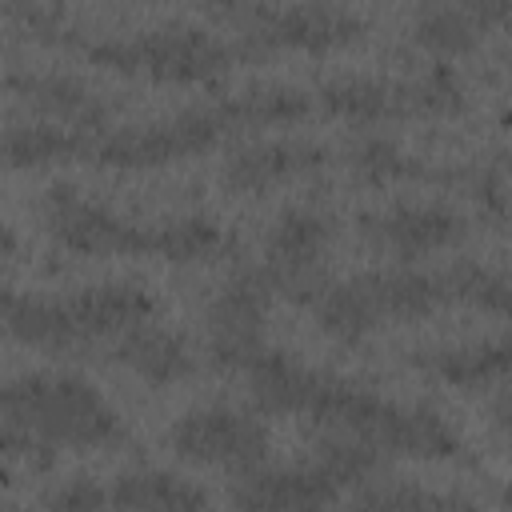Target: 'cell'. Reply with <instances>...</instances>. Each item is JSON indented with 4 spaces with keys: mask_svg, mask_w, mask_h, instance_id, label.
<instances>
[{
    "mask_svg": "<svg viewBox=\"0 0 512 512\" xmlns=\"http://www.w3.org/2000/svg\"><path fill=\"white\" fill-rule=\"evenodd\" d=\"M4 424L20 428L44 444L100 448L120 436L116 412L72 376H20L4 388Z\"/></svg>",
    "mask_w": 512,
    "mask_h": 512,
    "instance_id": "6da1fadb",
    "label": "cell"
},
{
    "mask_svg": "<svg viewBox=\"0 0 512 512\" xmlns=\"http://www.w3.org/2000/svg\"><path fill=\"white\" fill-rule=\"evenodd\" d=\"M152 312V296L136 284H104L76 292L68 300H8L12 336L40 348H68L76 340L108 336L120 328L144 324Z\"/></svg>",
    "mask_w": 512,
    "mask_h": 512,
    "instance_id": "7a4b0ae2",
    "label": "cell"
},
{
    "mask_svg": "<svg viewBox=\"0 0 512 512\" xmlns=\"http://www.w3.org/2000/svg\"><path fill=\"white\" fill-rule=\"evenodd\" d=\"M92 56L108 68L120 72H152L160 80H208L228 64V52L192 28H168V32H152L140 40H112L92 48Z\"/></svg>",
    "mask_w": 512,
    "mask_h": 512,
    "instance_id": "3957f363",
    "label": "cell"
},
{
    "mask_svg": "<svg viewBox=\"0 0 512 512\" xmlns=\"http://www.w3.org/2000/svg\"><path fill=\"white\" fill-rule=\"evenodd\" d=\"M264 444H268L264 428L240 412H228V408L188 412L172 428V448L184 460L224 464V468H240V472H252L264 460Z\"/></svg>",
    "mask_w": 512,
    "mask_h": 512,
    "instance_id": "277c9868",
    "label": "cell"
},
{
    "mask_svg": "<svg viewBox=\"0 0 512 512\" xmlns=\"http://www.w3.org/2000/svg\"><path fill=\"white\" fill-rule=\"evenodd\" d=\"M224 116H208V112H192L180 116L172 124H152L140 132H112L104 140H96L88 152L100 164H120V168H144V164H168L192 152H204L216 144Z\"/></svg>",
    "mask_w": 512,
    "mask_h": 512,
    "instance_id": "5b68a950",
    "label": "cell"
},
{
    "mask_svg": "<svg viewBox=\"0 0 512 512\" xmlns=\"http://www.w3.org/2000/svg\"><path fill=\"white\" fill-rule=\"evenodd\" d=\"M268 308V284L264 276H240L220 292L212 304V352L220 364H240L248 368L264 348H260V320Z\"/></svg>",
    "mask_w": 512,
    "mask_h": 512,
    "instance_id": "8992f818",
    "label": "cell"
},
{
    "mask_svg": "<svg viewBox=\"0 0 512 512\" xmlns=\"http://www.w3.org/2000/svg\"><path fill=\"white\" fill-rule=\"evenodd\" d=\"M52 232L64 248L88 252V256L148 252V232L144 228H132V224L108 216L104 208H92V204L76 200L68 188H56V196H52Z\"/></svg>",
    "mask_w": 512,
    "mask_h": 512,
    "instance_id": "52a82bcc",
    "label": "cell"
},
{
    "mask_svg": "<svg viewBox=\"0 0 512 512\" xmlns=\"http://www.w3.org/2000/svg\"><path fill=\"white\" fill-rule=\"evenodd\" d=\"M460 216L448 208H432V204H408L396 208L388 216L376 220V236L396 248L400 256H420V252H436L448 248L460 236Z\"/></svg>",
    "mask_w": 512,
    "mask_h": 512,
    "instance_id": "ba28073f",
    "label": "cell"
},
{
    "mask_svg": "<svg viewBox=\"0 0 512 512\" xmlns=\"http://www.w3.org/2000/svg\"><path fill=\"white\" fill-rule=\"evenodd\" d=\"M336 480L328 476L324 464L316 468H292V472H256L244 480V488L236 492L240 504H256V508H312L336 496Z\"/></svg>",
    "mask_w": 512,
    "mask_h": 512,
    "instance_id": "9c48e42d",
    "label": "cell"
},
{
    "mask_svg": "<svg viewBox=\"0 0 512 512\" xmlns=\"http://www.w3.org/2000/svg\"><path fill=\"white\" fill-rule=\"evenodd\" d=\"M264 40L272 44H292V48H308V52H324L332 44H348L360 36V24L328 4H300L284 16H276L264 32Z\"/></svg>",
    "mask_w": 512,
    "mask_h": 512,
    "instance_id": "30bf717a",
    "label": "cell"
},
{
    "mask_svg": "<svg viewBox=\"0 0 512 512\" xmlns=\"http://www.w3.org/2000/svg\"><path fill=\"white\" fill-rule=\"evenodd\" d=\"M248 376H252L256 404L268 412H308L320 392V376L288 364L284 356H276L268 348L248 364Z\"/></svg>",
    "mask_w": 512,
    "mask_h": 512,
    "instance_id": "8fae6325",
    "label": "cell"
},
{
    "mask_svg": "<svg viewBox=\"0 0 512 512\" xmlns=\"http://www.w3.org/2000/svg\"><path fill=\"white\" fill-rule=\"evenodd\" d=\"M324 152L312 148V144H260V148H248L240 152L228 168H224V180L236 188V192H260L276 180H288L312 164H320Z\"/></svg>",
    "mask_w": 512,
    "mask_h": 512,
    "instance_id": "7c38bea8",
    "label": "cell"
},
{
    "mask_svg": "<svg viewBox=\"0 0 512 512\" xmlns=\"http://www.w3.org/2000/svg\"><path fill=\"white\" fill-rule=\"evenodd\" d=\"M120 360L152 384H172L192 372V356L180 344V336H172L164 328H148V324L128 328V336L120 344Z\"/></svg>",
    "mask_w": 512,
    "mask_h": 512,
    "instance_id": "4fadbf2b",
    "label": "cell"
},
{
    "mask_svg": "<svg viewBox=\"0 0 512 512\" xmlns=\"http://www.w3.org/2000/svg\"><path fill=\"white\" fill-rule=\"evenodd\" d=\"M324 240H328V220L324 216H316V212H288V216H280V224H276V232L268 240V256H272V264L280 272L296 276V272L316 264Z\"/></svg>",
    "mask_w": 512,
    "mask_h": 512,
    "instance_id": "5bb4252c",
    "label": "cell"
},
{
    "mask_svg": "<svg viewBox=\"0 0 512 512\" xmlns=\"http://www.w3.org/2000/svg\"><path fill=\"white\" fill-rule=\"evenodd\" d=\"M364 284L376 300V312H388V316H424L448 296L444 276H420V272L376 276V280H364Z\"/></svg>",
    "mask_w": 512,
    "mask_h": 512,
    "instance_id": "9a60e30c",
    "label": "cell"
},
{
    "mask_svg": "<svg viewBox=\"0 0 512 512\" xmlns=\"http://www.w3.org/2000/svg\"><path fill=\"white\" fill-rule=\"evenodd\" d=\"M108 504H120V508H196V504H204V492L168 476V472H132V476L116 480V488L108 492Z\"/></svg>",
    "mask_w": 512,
    "mask_h": 512,
    "instance_id": "2e32d148",
    "label": "cell"
},
{
    "mask_svg": "<svg viewBox=\"0 0 512 512\" xmlns=\"http://www.w3.org/2000/svg\"><path fill=\"white\" fill-rule=\"evenodd\" d=\"M376 300L368 292V284H340L316 296V320L324 332L340 336V340H356L376 324Z\"/></svg>",
    "mask_w": 512,
    "mask_h": 512,
    "instance_id": "e0dca14e",
    "label": "cell"
},
{
    "mask_svg": "<svg viewBox=\"0 0 512 512\" xmlns=\"http://www.w3.org/2000/svg\"><path fill=\"white\" fill-rule=\"evenodd\" d=\"M220 248V232L208 220H172L156 232H148V252L164 256V260H204Z\"/></svg>",
    "mask_w": 512,
    "mask_h": 512,
    "instance_id": "ac0fdd59",
    "label": "cell"
},
{
    "mask_svg": "<svg viewBox=\"0 0 512 512\" xmlns=\"http://www.w3.org/2000/svg\"><path fill=\"white\" fill-rule=\"evenodd\" d=\"M224 120H240V124H288V120H300L308 116V100L292 88H264V92H248L240 96L236 104H228L220 112Z\"/></svg>",
    "mask_w": 512,
    "mask_h": 512,
    "instance_id": "d6986e66",
    "label": "cell"
},
{
    "mask_svg": "<svg viewBox=\"0 0 512 512\" xmlns=\"http://www.w3.org/2000/svg\"><path fill=\"white\" fill-rule=\"evenodd\" d=\"M436 372L452 384H476V380L504 376V372H512V340L484 344V348H460L452 356H440Z\"/></svg>",
    "mask_w": 512,
    "mask_h": 512,
    "instance_id": "ffe728a7",
    "label": "cell"
},
{
    "mask_svg": "<svg viewBox=\"0 0 512 512\" xmlns=\"http://www.w3.org/2000/svg\"><path fill=\"white\" fill-rule=\"evenodd\" d=\"M88 152L80 136L64 132V128H16L8 136V160L12 164H52L64 156H80Z\"/></svg>",
    "mask_w": 512,
    "mask_h": 512,
    "instance_id": "44dd1931",
    "label": "cell"
},
{
    "mask_svg": "<svg viewBox=\"0 0 512 512\" xmlns=\"http://www.w3.org/2000/svg\"><path fill=\"white\" fill-rule=\"evenodd\" d=\"M444 284H448V296H464V300L512 320V276L480 272V268H456L444 276Z\"/></svg>",
    "mask_w": 512,
    "mask_h": 512,
    "instance_id": "7402d4cb",
    "label": "cell"
},
{
    "mask_svg": "<svg viewBox=\"0 0 512 512\" xmlns=\"http://www.w3.org/2000/svg\"><path fill=\"white\" fill-rule=\"evenodd\" d=\"M324 108L348 120H380L392 112V92L372 80H340L324 88Z\"/></svg>",
    "mask_w": 512,
    "mask_h": 512,
    "instance_id": "603a6c76",
    "label": "cell"
},
{
    "mask_svg": "<svg viewBox=\"0 0 512 512\" xmlns=\"http://www.w3.org/2000/svg\"><path fill=\"white\" fill-rule=\"evenodd\" d=\"M476 32H480V28H476L472 16L448 12V8L420 16V28H416L420 44L432 48V52H440V56H460V52H468V48L476 44Z\"/></svg>",
    "mask_w": 512,
    "mask_h": 512,
    "instance_id": "cb8c5ba5",
    "label": "cell"
},
{
    "mask_svg": "<svg viewBox=\"0 0 512 512\" xmlns=\"http://www.w3.org/2000/svg\"><path fill=\"white\" fill-rule=\"evenodd\" d=\"M356 168H360L368 180H392L396 172H404V160L396 156L392 144H384V140H368V144L360 148V156H356Z\"/></svg>",
    "mask_w": 512,
    "mask_h": 512,
    "instance_id": "d4e9b609",
    "label": "cell"
},
{
    "mask_svg": "<svg viewBox=\"0 0 512 512\" xmlns=\"http://www.w3.org/2000/svg\"><path fill=\"white\" fill-rule=\"evenodd\" d=\"M108 496L96 488V484H72V488H60L48 496V508H96L104 504Z\"/></svg>",
    "mask_w": 512,
    "mask_h": 512,
    "instance_id": "484cf974",
    "label": "cell"
},
{
    "mask_svg": "<svg viewBox=\"0 0 512 512\" xmlns=\"http://www.w3.org/2000/svg\"><path fill=\"white\" fill-rule=\"evenodd\" d=\"M476 28H508L512 24V0H468Z\"/></svg>",
    "mask_w": 512,
    "mask_h": 512,
    "instance_id": "4316f807",
    "label": "cell"
},
{
    "mask_svg": "<svg viewBox=\"0 0 512 512\" xmlns=\"http://www.w3.org/2000/svg\"><path fill=\"white\" fill-rule=\"evenodd\" d=\"M500 424H504V432L512 436V396H508V400L500 404Z\"/></svg>",
    "mask_w": 512,
    "mask_h": 512,
    "instance_id": "83f0119b",
    "label": "cell"
},
{
    "mask_svg": "<svg viewBox=\"0 0 512 512\" xmlns=\"http://www.w3.org/2000/svg\"><path fill=\"white\" fill-rule=\"evenodd\" d=\"M508 504H512V492H508Z\"/></svg>",
    "mask_w": 512,
    "mask_h": 512,
    "instance_id": "f1b7e54d",
    "label": "cell"
}]
</instances>
